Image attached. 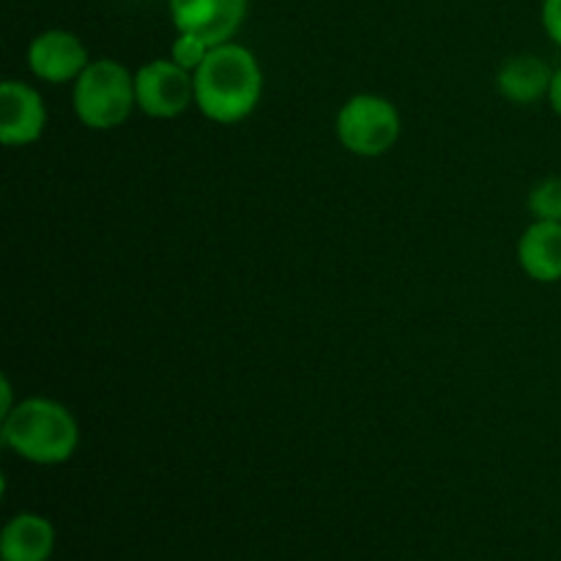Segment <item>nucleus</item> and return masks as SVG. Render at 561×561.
<instances>
[{
	"mask_svg": "<svg viewBox=\"0 0 561 561\" xmlns=\"http://www.w3.org/2000/svg\"><path fill=\"white\" fill-rule=\"evenodd\" d=\"M263 96V69L255 53L239 42L211 47L195 71V107L203 118L233 126L250 118Z\"/></svg>",
	"mask_w": 561,
	"mask_h": 561,
	"instance_id": "obj_1",
	"label": "nucleus"
},
{
	"mask_svg": "<svg viewBox=\"0 0 561 561\" xmlns=\"http://www.w3.org/2000/svg\"><path fill=\"white\" fill-rule=\"evenodd\" d=\"M0 442L27 463L60 466L80 447V425L60 400L33 394L0 420Z\"/></svg>",
	"mask_w": 561,
	"mask_h": 561,
	"instance_id": "obj_2",
	"label": "nucleus"
},
{
	"mask_svg": "<svg viewBox=\"0 0 561 561\" xmlns=\"http://www.w3.org/2000/svg\"><path fill=\"white\" fill-rule=\"evenodd\" d=\"M71 104L77 121L88 129H118L137 110L135 75L115 58L91 60L71 82Z\"/></svg>",
	"mask_w": 561,
	"mask_h": 561,
	"instance_id": "obj_3",
	"label": "nucleus"
},
{
	"mask_svg": "<svg viewBox=\"0 0 561 561\" xmlns=\"http://www.w3.org/2000/svg\"><path fill=\"white\" fill-rule=\"evenodd\" d=\"M340 146L362 159H376L392 151L403 131L400 110L381 93H356L345 99L334 118Z\"/></svg>",
	"mask_w": 561,
	"mask_h": 561,
	"instance_id": "obj_4",
	"label": "nucleus"
},
{
	"mask_svg": "<svg viewBox=\"0 0 561 561\" xmlns=\"http://www.w3.org/2000/svg\"><path fill=\"white\" fill-rule=\"evenodd\" d=\"M135 91L137 110L148 118H179L195 104V75L173 58L148 60L135 71Z\"/></svg>",
	"mask_w": 561,
	"mask_h": 561,
	"instance_id": "obj_5",
	"label": "nucleus"
},
{
	"mask_svg": "<svg viewBox=\"0 0 561 561\" xmlns=\"http://www.w3.org/2000/svg\"><path fill=\"white\" fill-rule=\"evenodd\" d=\"M175 31L195 33L211 47L233 42L250 11V0H168Z\"/></svg>",
	"mask_w": 561,
	"mask_h": 561,
	"instance_id": "obj_6",
	"label": "nucleus"
},
{
	"mask_svg": "<svg viewBox=\"0 0 561 561\" xmlns=\"http://www.w3.org/2000/svg\"><path fill=\"white\" fill-rule=\"evenodd\" d=\"M88 64H91L88 47L77 33L66 27H49L27 44V69L36 80L49 82V85L75 82Z\"/></svg>",
	"mask_w": 561,
	"mask_h": 561,
	"instance_id": "obj_7",
	"label": "nucleus"
},
{
	"mask_svg": "<svg viewBox=\"0 0 561 561\" xmlns=\"http://www.w3.org/2000/svg\"><path fill=\"white\" fill-rule=\"evenodd\" d=\"M47 129V104L42 93L22 80L0 85V142L9 148L33 146Z\"/></svg>",
	"mask_w": 561,
	"mask_h": 561,
	"instance_id": "obj_8",
	"label": "nucleus"
},
{
	"mask_svg": "<svg viewBox=\"0 0 561 561\" xmlns=\"http://www.w3.org/2000/svg\"><path fill=\"white\" fill-rule=\"evenodd\" d=\"M515 255H518V266L524 268L526 277H531L535 283H561V222L535 219L520 233Z\"/></svg>",
	"mask_w": 561,
	"mask_h": 561,
	"instance_id": "obj_9",
	"label": "nucleus"
},
{
	"mask_svg": "<svg viewBox=\"0 0 561 561\" xmlns=\"http://www.w3.org/2000/svg\"><path fill=\"white\" fill-rule=\"evenodd\" d=\"M553 69L537 55H513L504 60L496 71V88L507 102L518 104V107H529L540 99H548L551 91Z\"/></svg>",
	"mask_w": 561,
	"mask_h": 561,
	"instance_id": "obj_10",
	"label": "nucleus"
},
{
	"mask_svg": "<svg viewBox=\"0 0 561 561\" xmlns=\"http://www.w3.org/2000/svg\"><path fill=\"white\" fill-rule=\"evenodd\" d=\"M55 551V526L44 515L20 513L0 531L3 561H47Z\"/></svg>",
	"mask_w": 561,
	"mask_h": 561,
	"instance_id": "obj_11",
	"label": "nucleus"
},
{
	"mask_svg": "<svg viewBox=\"0 0 561 561\" xmlns=\"http://www.w3.org/2000/svg\"><path fill=\"white\" fill-rule=\"evenodd\" d=\"M526 208L535 219L561 222V175H548V179L537 181L526 197Z\"/></svg>",
	"mask_w": 561,
	"mask_h": 561,
	"instance_id": "obj_12",
	"label": "nucleus"
},
{
	"mask_svg": "<svg viewBox=\"0 0 561 561\" xmlns=\"http://www.w3.org/2000/svg\"><path fill=\"white\" fill-rule=\"evenodd\" d=\"M208 53H211V44H208L206 38L195 36V33L175 31L173 44H170V58H173L181 69L195 75V71L201 69L203 60L208 58Z\"/></svg>",
	"mask_w": 561,
	"mask_h": 561,
	"instance_id": "obj_13",
	"label": "nucleus"
},
{
	"mask_svg": "<svg viewBox=\"0 0 561 561\" xmlns=\"http://www.w3.org/2000/svg\"><path fill=\"white\" fill-rule=\"evenodd\" d=\"M540 22L542 31L548 33V38H551L557 47H561V0H542Z\"/></svg>",
	"mask_w": 561,
	"mask_h": 561,
	"instance_id": "obj_14",
	"label": "nucleus"
},
{
	"mask_svg": "<svg viewBox=\"0 0 561 561\" xmlns=\"http://www.w3.org/2000/svg\"><path fill=\"white\" fill-rule=\"evenodd\" d=\"M14 387H11L9 376L0 378V420H3L5 414H9L11 409H14Z\"/></svg>",
	"mask_w": 561,
	"mask_h": 561,
	"instance_id": "obj_15",
	"label": "nucleus"
},
{
	"mask_svg": "<svg viewBox=\"0 0 561 561\" xmlns=\"http://www.w3.org/2000/svg\"><path fill=\"white\" fill-rule=\"evenodd\" d=\"M548 104H551L553 113L561 118V66L553 71V80H551V91H548Z\"/></svg>",
	"mask_w": 561,
	"mask_h": 561,
	"instance_id": "obj_16",
	"label": "nucleus"
}]
</instances>
